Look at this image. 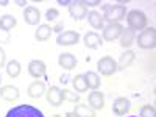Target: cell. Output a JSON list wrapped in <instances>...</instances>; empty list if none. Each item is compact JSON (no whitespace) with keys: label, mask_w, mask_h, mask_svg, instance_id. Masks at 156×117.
Segmentation results:
<instances>
[{"label":"cell","mask_w":156,"mask_h":117,"mask_svg":"<svg viewBox=\"0 0 156 117\" xmlns=\"http://www.w3.org/2000/svg\"><path fill=\"white\" fill-rule=\"evenodd\" d=\"M126 23H128V28L133 30V31H142L144 28H147V16L144 11L140 9H131L129 12H126Z\"/></svg>","instance_id":"1"},{"label":"cell","mask_w":156,"mask_h":117,"mask_svg":"<svg viewBox=\"0 0 156 117\" xmlns=\"http://www.w3.org/2000/svg\"><path fill=\"white\" fill-rule=\"evenodd\" d=\"M103 20L108 23H120L126 16V6L120 5H103Z\"/></svg>","instance_id":"2"},{"label":"cell","mask_w":156,"mask_h":117,"mask_svg":"<svg viewBox=\"0 0 156 117\" xmlns=\"http://www.w3.org/2000/svg\"><path fill=\"white\" fill-rule=\"evenodd\" d=\"M137 47L144 48V50H151L156 47V30L153 27L144 28L137 36H136V41Z\"/></svg>","instance_id":"3"},{"label":"cell","mask_w":156,"mask_h":117,"mask_svg":"<svg viewBox=\"0 0 156 117\" xmlns=\"http://www.w3.org/2000/svg\"><path fill=\"white\" fill-rule=\"evenodd\" d=\"M5 117H44V114L31 105H17L11 108Z\"/></svg>","instance_id":"4"},{"label":"cell","mask_w":156,"mask_h":117,"mask_svg":"<svg viewBox=\"0 0 156 117\" xmlns=\"http://www.w3.org/2000/svg\"><path fill=\"white\" fill-rule=\"evenodd\" d=\"M97 69L103 76H112L117 72V61L112 56H103L97 62Z\"/></svg>","instance_id":"5"},{"label":"cell","mask_w":156,"mask_h":117,"mask_svg":"<svg viewBox=\"0 0 156 117\" xmlns=\"http://www.w3.org/2000/svg\"><path fill=\"white\" fill-rule=\"evenodd\" d=\"M123 31V27L120 23H108L106 27H103V37L106 42H112L115 39H119Z\"/></svg>","instance_id":"6"},{"label":"cell","mask_w":156,"mask_h":117,"mask_svg":"<svg viewBox=\"0 0 156 117\" xmlns=\"http://www.w3.org/2000/svg\"><path fill=\"white\" fill-rule=\"evenodd\" d=\"M78 41H80V34L73 30H67V31H62L58 34L56 37V44L58 45H62V47H70V45H75Z\"/></svg>","instance_id":"7"},{"label":"cell","mask_w":156,"mask_h":117,"mask_svg":"<svg viewBox=\"0 0 156 117\" xmlns=\"http://www.w3.org/2000/svg\"><path fill=\"white\" fill-rule=\"evenodd\" d=\"M129 111H131V101H129L128 98H125V97H117V98L112 101V112H114L115 115L122 117V115L128 114Z\"/></svg>","instance_id":"8"},{"label":"cell","mask_w":156,"mask_h":117,"mask_svg":"<svg viewBox=\"0 0 156 117\" xmlns=\"http://www.w3.org/2000/svg\"><path fill=\"white\" fill-rule=\"evenodd\" d=\"M47 72V66H45V62L41 61V59H33L30 61L28 64V73L31 78H34V80H39L41 76H44Z\"/></svg>","instance_id":"9"},{"label":"cell","mask_w":156,"mask_h":117,"mask_svg":"<svg viewBox=\"0 0 156 117\" xmlns=\"http://www.w3.org/2000/svg\"><path fill=\"white\" fill-rule=\"evenodd\" d=\"M0 97H2L5 101H16L19 97H20V92H19V87L12 86V84H6V86H2L0 87Z\"/></svg>","instance_id":"10"},{"label":"cell","mask_w":156,"mask_h":117,"mask_svg":"<svg viewBox=\"0 0 156 117\" xmlns=\"http://www.w3.org/2000/svg\"><path fill=\"white\" fill-rule=\"evenodd\" d=\"M87 100H89V106L94 111H101L105 108V95H103V92H98V89L92 90V92L89 94Z\"/></svg>","instance_id":"11"},{"label":"cell","mask_w":156,"mask_h":117,"mask_svg":"<svg viewBox=\"0 0 156 117\" xmlns=\"http://www.w3.org/2000/svg\"><path fill=\"white\" fill-rule=\"evenodd\" d=\"M23 20L27 22L28 25H37L41 22V12L36 6H27L23 11Z\"/></svg>","instance_id":"12"},{"label":"cell","mask_w":156,"mask_h":117,"mask_svg":"<svg viewBox=\"0 0 156 117\" xmlns=\"http://www.w3.org/2000/svg\"><path fill=\"white\" fill-rule=\"evenodd\" d=\"M69 12L70 16L75 19V20H81L87 16V8L84 5H81V2L78 0V2H70L69 5Z\"/></svg>","instance_id":"13"},{"label":"cell","mask_w":156,"mask_h":117,"mask_svg":"<svg viewBox=\"0 0 156 117\" xmlns=\"http://www.w3.org/2000/svg\"><path fill=\"white\" fill-rule=\"evenodd\" d=\"M136 59V53L133 50H125L123 53L120 55L119 61H117V70H125L128 69Z\"/></svg>","instance_id":"14"},{"label":"cell","mask_w":156,"mask_h":117,"mask_svg":"<svg viewBox=\"0 0 156 117\" xmlns=\"http://www.w3.org/2000/svg\"><path fill=\"white\" fill-rule=\"evenodd\" d=\"M45 97L47 101L51 106H61L62 105V97H61V89H58L56 86H50L45 90Z\"/></svg>","instance_id":"15"},{"label":"cell","mask_w":156,"mask_h":117,"mask_svg":"<svg viewBox=\"0 0 156 117\" xmlns=\"http://www.w3.org/2000/svg\"><path fill=\"white\" fill-rule=\"evenodd\" d=\"M119 39H120V47L125 48V50H129V47H131L136 41V31L129 30V28H123Z\"/></svg>","instance_id":"16"},{"label":"cell","mask_w":156,"mask_h":117,"mask_svg":"<svg viewBox=\"0 0 156 117\" xmlns=\"http://www.w3.org/2000/svg\"><path fill=\"white\" fill-rule=\"evenodd\" d=\"M101 44H103V39L100 37L98 33H95V31H87V33L84 34V45H86L87 48L95 50V48H98Z\"/></svg>","instance_id":"17"},{"label":"cell","mask_w":156,"mask_h":117,"mask_svg":"<svg viewBox=\"0 0 156 117\" xmlns=\"http://www.w3.org/2000/svg\"><path fill=\"white\" fill-rule=\"evenodd\" d=\"M45 84H44V81H39V80H36V81H33L30 86H28V89H27V92H28V95L31 97V98H41L44 94H45Z\"/></svg>","instance_id":"18"},{"label":"cell","mask_w":156,"mask_h":117,"mask_svg":"<svg viewBox=\"0 0 156 117\" xmlns=\"http://www.w3.org/2000/svg\"><path fill=\"white\" fill-rule=\"evenodd\" d=\"M58 64L64 70H73L76 67V59L72 53H61L58 58Z\"/></svg>","instance_id":"19"},{"label":"cell","mask_w":156,"mask_h":117,"mask_svg":"<svg viewBox=\"0 0 156 117\" xmlns=\"http://www.w3.org/2000/svg\"><path fill=\"white\" fill-rule=\"evenodd\" d=\"M87 22L94 30H103L105 27V20H103V16L100 14L98 11H89L87 12Z\"/></svg>","instance_id":"20"},{"label":"cell","mask_w":156,"mask_h":117,"mask_svg":"<svg viewBox=\"0 0 156 117\" xmlns=\"http://www.w3.org/2000/svg\"><path fill=\"white\" fill-rule=\"evenodd\" d=\"M51 27L48 23H41L37 27L36 33H34V37H36V41L37 42H45L47 39H50V34H51Z\"/></svg>","instance_id":"21"},{"label":"cell","mask_w":156,"mask_h":117,"mask_svg":"<svg viewBox=\"0 0 156 117\" xmlns=\"http://www.w3.org/2000/svg\"><path fill=\"white\" fill-rule=\"evenodd\" d=\"M72 112L76 114L78 117H97L95 111L90 108L89 105H86V103H78V105H75Z\"/></svg>","instance_id":"22"},{"label":"cell","mask_w":156,"mask_h":117,"mask_svg":"<svg viewBox=\"0 0 156 117\" xmlns=\"http://www.w3.org/2000/svg\"><path fill=\"white\" fill-rule=\"evenodd\" d=\"M84 80H86L87 89L97 90V89L101 86V80H100L98 73H95V72H86V73H84Z\"/></svg>","instance_id":"23"},{"label":"cell","mask_w":156,"mask_h":117,"mask_svg":"<svg viewBox=\"0 0 156 117\" xmlns=\"http://www.w3.org/2000/svg\"><path fill=\"white\" fill-rule=\"evenodd\" d=\"M5 69H6L8 76H11V78H17V76L20 75V72H22V66H20V62H19V61H16V59L8 61V62H6V66H5Z\"/></svg>","instance_id":"24"},{"label":"cell","mask_w":156,"mask_h":117,"mask_svg":"<svg viewBox=\"0 0 156 117\" xmlns=\"http://www.w3.org/2000/svg\"><path fill=\"white\" fill-rule=\"evenodd\" d=\"M72 84L75 87V92H78V94H83V92L87 90V84H86V80H84V75H81V73L75 75L72 78Z\"/></svg>","instance_id":"25"},{"label":"cell","mask_w":156,"mask_h":117,"mask_svg":"<svg viewBox=\"0 0 156 117\" xmlns=\"http://www.w3.org/2000/svg\"><path fill=\"white\" fill-rule=\"evenodd\" d=\"M16 23H17L16 17H12V16L6 14V16H3V17H0V30L11 31L12 28L16 27Z\"/></svg>","instance_id":"26"},{"label":"cell","mask_w":156,"mask_h":117,"mask_svg":"<svg viewBox=\"0 0 156 117\" xmlns=\"http://www.w3.org/2000/svg\"><path fill=\"white\" fill-rule=\"evenodd\" d=\"M61 97H62V101H78L80 100V94H75L69 89H62L61 90Z\"/></svg>","instance_id":"27"},{"label":"cell","mask_w":156,"mask_h":117,"mask_svg":"<svg viewBox=\"0 0 156 117\" xmlns=\"http://www.w3.org/2000/svg\"><path fill=\"white\" fill-rule=\"evenodd\" d=\"M139 117H156V109L153 105H144L140 109V115Z\"/></svg>","instance_id":"28"},{"label":"cell","mask_w":156,"mask_h":117,"mask_svg":"<svg viewBox=\"0 0 156 117\" xmlns=\"http://www.w3.org/2000/svg\"><path fill=\"white\" fill-rule=\"evenodd\" d=\"M45 16H47L45 19H47L48 22H55V20L59 17V11H58L56 8H50V9H47V14H45Z\"/></svg>","instance_id":"29"},{"label":"cell","mask_w":156,"mask_h":117,"mask_svg":"<svg viewBox=\"0 0 156 117\" xmlns=\"http://www.w3.org/2000/svg\"><path fill=\"white\" fill-rule=\"evenodd\" d=\"M8 41H9V31L0 30V42H2V44H6Z\"/></svg>","instance_id":"30"},{"label":"cell","mask_w":156,"mask_h":117,"mask_svg":"<svg viewBox=\"0 0 156 117\" xmlns=\"http://www.w3.org/2000/svg\"><path fill=\"white\" fill-rule=\"evenodd\" d=\"M81 2V5H84L86 8L87 6H97V5H100V0H80Z\"/></svg>","instance_id":"31"},{"label":"cell","mask_w":156,"mask_h":117,"mask_svg":"<svg viewBox=\"0 0 156 117\" xmlns=\"http://www.w3.org/2000/svg\"><path fill=\"white\" fill-rule=\"evenodd\" d=\"M6 66V53L5 50L0 47V67H5Z\"/></svg>","instance_id":"32"},{"label":"cell","mask_w":156,"mask_h":117,"mask_svg":"<svg viewBox=\"0 0 156 117\" xmlns=\"http://www.w3.org/2000/svg\"><path fill=\"white\" fill-rule=\"evenodd\" d=\"M51 30H53L55 33H61V31L64 30V23H62V22H58L55 27H51Z\"/></svg>","instance_id":"33"},{"label":"cell","mask_w":156,"mask_h":117,"mask_svg":"<svg viewBox=\"0 0 156 117\" xmlns=\"http://www.w3.org/2000/svg\"><path fill=\"white\" fill-rule=\"evenodd\" d=\"M58 5H62V6H69V5H70V0H58Z\"/></svg>","instance_id":"34"},{"label":"cell","mask_w":156,"mask_h":117,"mask_svg":"<svg viewBox=\"0 0 156 117\" xmlns=\"http://www.w3.org/2000/svg\"><path fill=\"white\" fill-rule=\"evenodd\" d=\"M16 5H19V6H25V5H27V2H23V0H16Z\"/></svg>","instance_id":"35"},{"label":"cell","mask_w":156,"mask_h":117,"mask_svg":"<svg viewBox=\"0 0 156 117\" xmlns=\"http://www.w3.org/2000/svg\"><path fill=\"white\" fill-rule=\"evenodd\" d=\"M9 2H8V0H0V5H2V6H6Z\"/></svg>","instance_id":"36"},{"label":"cell","mask_w":156,"mask_h":117,"mask_svg":"<svg viewBox=\"0 0 156 117\" xmlns=\"http://www.w3.org/2000/svg\"><path fill=\"white\" fill-rule=\"evenodd\" d=\"M66 117H78V115H76V114H73V112H67V114H66Z\"/></svg>","instance_id":"37"},{"label":"cell","mask_w":156,"mask_h":117,"mask_svg":"<svg viewBox=\"0 0 156 117\" xmlns=\"http://www.w3.org/2000/svg\"><path fill=\"white\" fill-rule=\"evenodd\" d=\"M53 117H62V115H59V114H55V115H53Z\"/></svg>","instance_id":"38"},{"label":"cell","mask_w":156,"mask_h":117,"mask_svg":"<svg viewBox=\"0 0 156 117\" xmlns=\"http://www.w3.org/2000/svg\"><path fill=\"white\" fill-rule=\"evenodd\" d=\"M129 117H137V115H129Z\"/></svg>","instance_id":"39"},{"label":"cell","mask_w":156,"mask_h":117,"mask_svg":"<svg viewBox=\"0 0 156 117\" xmlns=\"http://www.w3.org/2000/svg\"><path fill=\"white\" fill-rule=\"evenodd\" d=\"M0 83H2V76H0Z\"/></svg>","instance_id":"40"}]
</instances>
